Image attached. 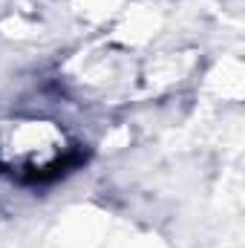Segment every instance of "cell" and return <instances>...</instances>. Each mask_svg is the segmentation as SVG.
<instances>
[{
  "label": "cell",
  "instance_id": "6da1fadb",
  "mask_svg": "<svg viewBox=\"0 0 245 248\" xmlns=\"http://www.w3.org/2000/svg\"><path fill=\"white\" fill-rule=\"evenodd\" d=\"M69 139L55 122L17 119L0 124V170L20 179H44L69 156Z\"/></svg>",
  "mask_w": 245,
  "mask_h": 248
}]
</instances>
